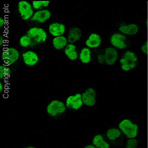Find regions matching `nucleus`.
Returning a JSON list of instances; mask_svg holds the SVG:
<instances>
[{
  "label": "nucleus",
  "mask_w": 148,
  "mask_h": 148,
  "mask_svg": "<svg viewBox=\"0 0 148 148\" xmlns=\"http://www.w3.org/2000/svg\"><path fill=\"white\" fill-rule=\"evenodd\" d=\"M102 42L99 35L96 33H91L86 41V45L89 49H96L100 46Z\"/></svg>",
  "instance_id": "2eb2a0df"
},
{
  "label": "nucleus",
  "mask_w": 148,
  "mask_h": 148,
  "mask_svg": "<svg viewBox=\"0 0 148 148\" xmlns=\"http://www.w3.org/2000/svg\"><path fill=\"white\" fill-rule=\"evenodd\" d=\"M32 40L31 47L40 45L46 42L47 38V32L44 29L39 27H32L29 29L26 34Z\"/></svg>",
  "instance_id": "f257e3e1"
},
{
  "label": "nucleus",
  "mask_w": 148,
  "mask_h": 148,
  "mask_svg": "<svg viewBox=\"0 0 148 148\" xmlns=\"http://www.w3.org/2000/svg\"><path fill=\"white\" fill-rule=\"evenodd\" d=\"M66 110V106L62 101L55 100L51 101L47 106V111L48 114L52 116L62 114Z\"/></svg>",
  "instance_id": "423d86ee"
},
{
  "label": "nucleus",
  "mask_w": 148,
  "mask_h": 148,
  "mask_svg": "<svg viewBox=\"0 0 148 148\" xmlns=\"http://www.w3.org/2000/svg\"><path fill=\"white\" fill-rule=\"evenodd\" d=\"M84 104L93 106L96 103V93L92 88H88L82 94Z\"/></svg>",
  "instance_id": "1a4fd4ad"
},
{
  "label": "nucleus",
  "mask_w": 148,
  "mask_h": 148,
  "mask_svg": "<svg viewBox=\"0 0 148 148\" xmlns=\"http://www.w3.org/2000/svg\"><path fill=\"white\" fill-rule=\"evenodd\" d=\"M50 1H33L32 5L35 10H44L49 7Z\"/></svg>",
  "instance_id": "4be33fe9"
},
{
  "label": "nucleus",
  "mask_w": 148,
  "mask_h": 148,
  "mask_svg": "<svg viewBox=\"0 0 148 148\" xmlns=\"http://www.w3.org/2000/svg\"><path fill=\"white\" fill-rule=\"evenodd\" d=\"M20 53L17 49L13 47H6L3 49L1 54V59L3 65L9 66L18 60Z\"/></svg>",
  "instance_id": "f03ea898"
},
{
  "label": "nucleus",
  "mask_w": 148,
  "mask_h": 148,
  "mask_svg": "<svg viewBox=\"0 0 148 148\" xmlns=\"http://www.w3.org/2000/svg\"><path fill=\"white\" fill-rule=\"evenodd\" d=\"M126 38L123 34L116 33L113 35L111 38L110 42L114 47L117 49H123L127 47Z\"/></svg>",
  "instance_id": "f8f14e48"
},
{
  "label": "nucleus",
  "mask_w": 148,
  "mask_h": 148,
  "mask_svg": "<svg viewBox=\"0 0 148 148\" xmlns=\"http://www.w3.org/2000/svg\"><path fill=\"white\" fill-rule=\"evenodd\" d=\"M98 62L100 64H103L105 62V61L104 55L103 54H99L97 56Z\"/></svg>",
  "instance_id": "a878e982"
},
{
  "label": "nucleus",
  "mask_w": 148,
  "mask_h": 148,
  "mask_svg": "<svg viewBox=\"0 0 148 148\" xmlns=\"http://www.w3.org/2000/svg\"><path fill=\"white\" fill-rule=\"evenodd\" d=\"M5 43V40L4 39L3 36L1 35L0 36V46H1V47L3 46Z\"/></svg>",
  "instance_id": "cd10ccee"
},
{
  "label": "nucleus",
  "mask_w": 148,
  "mask_h": 148,
  "mask_svg": "<svg viewBox=\"0 0 148 148\" xmlns=\"http://www.w3.org/2000/svg\"><path fill=\"white\" fill-rule=\"evenodd\" d=\"M119 30L123 34L128 35H134L137 33L139 30L138 26L136 24H131L129 25L122 24Z\"/></svg>",
  "instance_id": "a211bd4d"
},
{
  "label": "nucleus",
  "mask_w": 148,
  "mask_h": 148,
  "mask_svg": "<svg viewBox=\"0 0 148 148\" xmlns=\"http://www.w3.org/2000/svg\"><path fill=\"white\" fill-rule=\"evenodd\" d=\"M67 38L64 36L54 37L52 40V45L57 51H60L65 49L68 45Z\"/></svg>",
  "instance_id": "dca6fc26"
},
{
  "label": "nucleus",
  "mask_w": 148,
  "mask_h": 148,
  "mask_svg": "<svg viewBox=\"0 0 148 148\" xmlns=\"http://www.w3.org/2000/svg\"><path fill=\"white\" fill-rule=\"evenodd\" d=\"M20 47H27L32 45V40L27 34L24 35L20 37L19 42Z\"/></svg>",
  "instance_id": "b1692460"
},
{
  "label": "nucleus",
  "mask_w": 148,
  "mask_h": 148,
  "mask_svg": "<svg viewBox=\"0 0 148 148\" xmlns=\"http://www.w3.org/2000/svg\"><path fill=\"white\" fill-rule=\"evenodd\" d=\"M107 136L110 140H114L119 138L121 135L120 130L116 128H111L107 131Z\"/></svg>",
  "instance_id": "412c9836"
},
{
  "label": "nucleus",
  "mask_w": 148,
  "mask_h": 148,
  "mask_svg": "<svg viewBox=\"0 0 148 148\" xmlns=\"http://www.w3.org/2000/svg\"><path fill=\"white\" fill-rule=\"evenodd\" d=\"M49 31L51 35L54 37L63 36L65 33L66 26L64 24L59 22H53L49 24Z\"/></svg>",
  "instance_id": "9b49d317"
},
{
  "label": "nucleus",
  "mask_w": 148,
  "mask_h": 148,
  "mask_svg": "<svg viewBox=\"0 0 148 148\" xmlns=\"http://www.w3.org/2000/svg\"><path fill=\"white\" fill-rule=\"evenodd\" d=\"M27 148H36L34 147H27Z\"/></svg>",
  "instance_id": "7c9ffc66"
},
{
  "label": "nucleus",
  "mask_w": 148,
  "mask_h": 148,
  "mask_svg": "<svg viewBox=\"0 0 148 148\" xmlns=\"http://www.w3.org/2000/svg\"><path fill=\"white\" fill-rule=\"evenodd\" d=\"M51 16V11L47 9L37 10L30 19L31 22L38 23H44L50 18Z\"/></svg>",
  "instance_id": "6e6552de"
},
{
  "label": "nucleus",
  "mask_w": 148,
  "mask_h": 148,
  "mask_svg": "<svg viewBox=\"0 0 148 148\" xmlns=\"http://www.w3.org/2000/svg\"><path fill=\"white\" fill-rule=\"evenodd\" d=\"M137 57L133 52L130 51H126L120 60L121 68L125 71H128L134 69L136 67Z\"/></svg>",
  "instance_id": "7ed1b4c3"
},
{
  "label": "nucleus",
  "mask_w": 148,
  "mask_h": 148,
  "mask_svg": "<svg viewBox=\"0 0 148 148\" xmlns=\"http://www.w3.org/2000/svg\"><path fill=\"white\" fill-rule=\"evenodd\" d=\"M82 36L81 29L77 27H71L68 31L67 40L69 44H74L80 40Z\"/></svg>",
  "instance_id": "4468645a"
},
{
  "label": "nucleus",
  "mask_w": 148,
  "mask_h": 148,
  "mask_svg": "<svg viewBox=\"0 0 148 148\" xmlns=\"http://www.w3.org/2000/svg\"><path fill=\"white\" fill-rule=\"evenodd\" d=\"M84 148H96V147L94 146V145H89L85 147Z\"/></svg>",
  "instance_id": "c756f323"
},
{
  "label": "nucleus",
  "mask_w": 148,
  "mask_h": 148,
  "mask_svg": "<svg viewBox=\"0 0 148 148\" xmlns=\"http://www.w3.org/2000/svg\"><path fill=\"white\" fill-rule=\"evenodd\" d=\"M137 141L136 140H130L127 142L126 148H137Z\"/></svg>",
  "instance_id": "393cba45"
},
{
  "label": "nucleus",
  "mask_w": 148,
  "mask_h": 148,
  "mask_svg": "<svg viewBox=\"0 0 148 148\" xmlns=\"http://www.w3.org/2000/svg\"><path fill=\"white\" fill-rule=\"evenodd\" d=\"M11 74L10 68L5 65H0V79H4L9 77Z\"/></svg>",
  "instance_id": "5701e85b"
},
{
  "label": "nucleus",
  "mask_w": 148,
  "mask_h": 148,
  "mask_svg": "<svg viewBox=\"0 0 148 148\" xmlns=\"http://www.w3.org/2000/svg\"><path fill=\"white\" fill-rule=\"evenodd\" d=\"M22 57L24 64L29 67L34 66L39 62V56L34 51H28L23 52Z\"/></svg>",
  "instance_id": "9d476101"
},
{
  "label": "nucleus",
  "mask_w": 148,
  "mask_h": 148,
  "mask_svg": "<svg viewBox=\"0 0 148 148\" xmlns=\"http://www.w3.org/2000/svg\"><path fill=\"white\" fill-rule=\"evenodd\" d=\"M105 61L107 65H112L118 59V52L113 47H108L105 49L104 54Z\"/></svg>",
  "instance_id": "ddd939ff"
},
{
  "label": "nucleus",
  "mask_w": 148,
  "mask_h": 148,
  "mask_svg": "<svg viewBox=\"0 0 148 148\" xmlns=\"http://www.w3.org/2000/svg\"><path fill=\"white\" fill-rule=\"evenodd\" d=\"M17 10L21 18L24 21L30 20L35 13L32 5L26 1H21L18 2Z\"/></svg>",
  "instance_id": "39448f33"
},
{
  "label": "nucleus",
  "mask_w": 148,
  "mask_h": 148,
  "mask_svg": "<svg viewBox=\"0 0 148 148\" xmlns=\"http://www.w3.org/2000/svg\"><path fill=\"white\" fill-rule=\"evenodd\" d=\"M64 53L68 58L71 61L76 60L79 56L77 47L74 44H68L64 49Z\"/></svg>",
  "instance_id": "f3484780"
},
{
  "label": "nucleus",
  "mask_w": 148,
  "mask_h": 148,
  "mask_svg": "<svg viewBox=\"0 0 148 148\" xmlns=\"http://www.w3.org/2000/svg\"><path fill=\"white\" fill-rule=\"evenodd\" d=\"M83 104L82 94L79 93L69 96L66 101V106L69 109L77 110L82 107Z\"/></svg>",
  "instance_id": "0eeeda50"
},
{
  "label": "nucleus",
  "mask_w": 148,
  "mask_h": 148,
  "mask_svg": "<svg viewBox=\"0 0 148 148\" xmlns=\"http://www.w3.org/2000/svg\"><path fill=\"white\" fill-rule=\"evenodd\" d=\"M93 144L96 148H109L110 146L107 142L103 139L101 135H97L94 137L92 140Z\"/></svg>",
  "instance_id": "aec40b11"
},
{
  "label": "nucleus",
  "mask_w": 148,
  "mask_h": 148,
  "mask_svg": "<svg viewBox=\"0 0 148 148\" xmlns=\"http://www.w3.org/2000/svg\"><path fill=\"white\" fill-rule=\"evenodd\" d=\"M119 127L127 138L132 139L137 135L138 125L133 123L130 120H123L119 123Z\"/></svg>",
  "instance_id": "20e7f679"
},
{
  "label": "nucleus",
  "mask_w": 148,
  "mask_h": 148,
  "mask_svg": "<svg viewBox=\"0 0 148 148\" xmlns=\"http://www.w3.org/2000/svg\"><path fill=\"white\" fill-rule=\"evenodd\" d=\"M79 59L84 64H88L91 61V52L88 47H84L79 54Z\"/></svg>",
  "instance_id": "6ab92c4d"
},
{
  "label": "nucleus",
  "mask_w": 148,
  "mask_h": 148,
  "mask_svg": "<svg viewBox=\"0 0 148 148\" xmlns=\"http://www.w3.org/2000/svg\"><path fill=\"white\" fill-rule=\"evenodd\" d=\"M3 84H2V82H0V92H2L3 91Z\"/></svg>",
  "instance_id": "c85d7f7f"
},
{
  "label": "nucleus",
  "mask_w": 148,
  "mask_h": 148,
  "mask_svg": "<svg viewBox=\"0 0 148 148\" xmlns=\"http://www.w3.org/2000/svg\"><path fill=\"white\" fill-rule=\"evenodd\" d=\"M5 21L3 17H0V28L2 29L5 25Z\"/></svg>",
  "instance_id": "bb28decb"
}]
</instances>
